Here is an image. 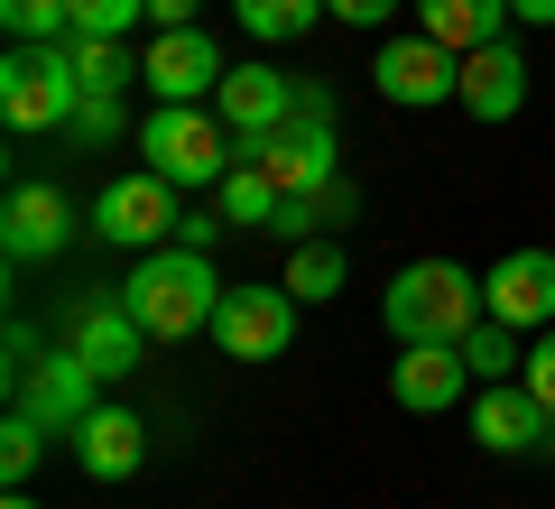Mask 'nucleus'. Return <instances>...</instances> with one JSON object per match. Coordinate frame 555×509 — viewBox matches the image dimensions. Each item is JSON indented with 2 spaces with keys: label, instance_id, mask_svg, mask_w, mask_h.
Listing matches in <instances>:
<instances>
[{
  "label": "nucleus",
  "instance_id": "12",
  "mask_svg": "<svg viewBox=\"0 0 555 509\" xmlns=\"http://www.w3.org/2000/svg\"><path fill=\"white\" fill-rule=\"evenodd\" d=\"M481 315L509 333H546L555 325V251H500V269L481 278Z\"/></svg>",
  "mask_w": 555,
  "mask_h": 509
},
{
  "label": "nucleus",
  "instance_id": "25",
  "mask_svg": "<svg viewBox=\"0 0 555 509\" xmlns=\"http://www.w3.org/2000/svg\"><path fill=\"white\" fill-rule=\"evenodd\" d=\"M65 56H75V75L93 84V93H120V84H130V47L120 38H65Z\"/></svg>",
  "mask_w": 555,
  "mask_h": 509
},
{
  "label": "nucleus",
  "instance_id": "1",
  "mask_svg": "<svg viewBox=\"0 0 555 509\" xmlns=\"http://www.w3.org/2000/svg\"><path fill=\"white\" fill-rule=\"evenodd\" d=\"M130 315L149 325V343H185V333H214V306H222V278H214V251H139L130 259Z\"/></svg>",
  "mask_w": 555,
  "mask_h": 509
},
{
  "label": "nucleus",
  "instance_id": "31",
  "mask_svg": "<svg viewBox=\"0 0 555 509\" xmlns=\"http://www.w3.org/2000/svg\"><path fill=\"white\" fill-rule=\"evenodd\" d=\"M222 232H232V222H222V204H195V214H177V241H185V251H214Z\"/></svg>",
  "mask_w": 555,
  "mask_h": 509
},
{
  "label": "nucleus",
  "instance_id": "28",
  "mask_svg": "<svg viewBox=\"0 0 555 509\" xmlns=\"http://www.w3.org/2000/svg\"><path fill=\"white\" fill-rule=\"evenodd\" d=\"M149 20V0H75V38H130Z\"/></svg>",
  "mask_w": 555,
  "mask_h": 509
},
{
  "label": "nucleus",
  "instance_id": "36",
  "mask_svg": "<svg viewBox=\"0 0 555 509\" xmlns=\"http://www.w3.org/2000/svg\"><path fill=\"white\" fill-rule=\"evenodd\" d=\"M10 509H38V500H28V491H10Z\"/></svg>",
  "mask_w": 555,
  "mask_h": 509
},
{
  "label": "nucleus",
  "instance_id": "21",
  "mask_svg": "<svg viewBox=\"0 0 555 509\" xmlns=\"http://www.w3.org/2000/svg\"><path fill=\"white\" fill-rule=\"evenodd\" d=\"M214 204H222V222H232V232H278V204H287V195H278L269 167H250V157H241L232 177L214 186Z\"/></svg>",
  "mask_w": 555,
  "mask_h": 509
},
{
  "label": "nucleus",
  "instance_id": "4",
  "mask_svg": "<svg viewBox=\"0 0 555 509\" xmlns=\"http://www.w3.org/2000/svg\"><path fill=\"white\" fill-rule=\"evenodd\" d=\"M139 149H149V167H158L167 186H222L241 167V139L222 130L214 102H158V112L139 120Z\"/></svg>",
  "mask_w": 555,
  "mask_h": 509
},
{
  "label": "nucleus",
  "instance_id": "19",
  "mask_svg": "<svg viewBox=\"0 0 555 509\" xmlns=\"http://www.w3.org/2000/svg\"><path fill=\"white\" fill-rule=\"evenodd\" d=\"M416 28L454 56H473V47L509 38V0H416Z\"/></svg>",
  "mask_w": 555,
  "mask_h": 509
},
{
  "label": "nucleus",
  "instance_id": "18",
  "mask_svg": "<svg viewBox=\"0 0 555 509\" xmlns=\"http://www.w3.org/2000/svg\"><path fill=\"white\" fill-rule=\"evenodd\" d=\"M463 112L473 120H509L518 102H528V56H518L509 38H491V47H473V56H463Z\"/></svg>",
  "mask_w": 555,
  "mask_h": 509
},
{
  "label": "nucleus",
  "instance_id": "16",
  "mask_svg": "<svg viewBox=\"0 0 555 509\" xmlns=\"http://www.w3.org/2000/svg\"><path fill=\"white\" fill-rule=\"evenodd\" d=\"M214 112H222V130H232V139H269L278 120L297 112V84L278 75V65H232L222 93H214Z\"/></svg>",
  "mask_w": 555,
  "mask_h": 509
},
{
  "label": "nucleus",
  "instance_id": "22",
  "mask_svg": "<svg viewBox=\"0 0 555 509\" xmlns=\"http://www.w3.org/2000/svg\"><path fill=\"white\" fill-rule=\"evenodd\" d=\"M232 20L250 28L259 47H297L306 28H315V20H334V10H324V0H232Z\"/></svg>",
  "mask_w": 555,
  "mask_h": 509
},
{
  "label": "nucleus",
  "instance_id": "35",
  "mask_svg": "<svg viewBox=\"0 0 555 509\" xmlns=\"http://www.w3.org/2000/svg\"><path fill=\"white\" fill-rule=\"evenodd\" d=\"M509 20L518 28H555V0H509Z\"/></svg>",
  "mask_w": 555,
  "mask_h": 509
},
{
  "label": "nucleus",
  "instance_id": "11",
  "mask_svg": "<svg viewBox=\"0 0 555 509\" xmlns=\"http://www.w3.org/2000/svg\"><path fill=\"white\" fill-rule=\"evenodd\" d=\"M473 445H491V454H555V408L528 390V380H481Z\"/></svg>",
  "mask_w": 555,
  "mask_h": 509
},
{
  "label": "nucleus",
  "instance_id": "15",
  "mask_svg": "<svg viewBox=\"0 0 555 509\" xmlns=\"http://www.w3.org/2000/svg\"><path fill=\"white\" fill-rule=\"evenodd\" d=\"M463 390H473V361H463V343H398L389 398H398L408 417H444V408H463Z\"/></svg>",
  "mask_w": 555,
  "mask_h": 509
},
{
  "label": "nucleus",
  "instance_id": "26",
  "mask_svg": "<svg viewBox=\"0 0 555 509\" xmlns=\"http://www.w3.org/2000/svg\"><path fill=\"white\" fill-rule=\"evenodd\" d=\"M463 361H473V380H509V371H518V333L481 315V325L463 333Z\"/></svg>",
  "mask_w": 555,
  "mask_h": 509
},
{
  "label": "nucleus",
  "instance_id": "9",
  "mask_svg": "<svg viewBox=\"0 0 555 509\" xmlns=\"http://www.w3.org/2000/svg\"><path fill=\"white\" fill-rule=\"evenodd\" d=\"M139 75H149V93H158V102H214L232 65H222L214 28L195 20V28H158V38H149V56H139Z\"/></svg>",
  "mask_w": 555,
  "mask_h": 509
},
{
  "label": "nucleus",
  "instance_id": "23",
  "mask_svg": "<svg viewBox=\"0 0 555 509\" xmlns=\"http://www.w3.org/2000/svg\"><path fill=\"white\" fill-rule=\"evenodd\" d=\"M343 269H352V259H343L334 232H324V241H297V259H287V296H297V306H324V296L343 288Z\"/></svg>",
  "mask_w": 555,
  "mask_h": 509
},
{
  "label": "nucleus",
  "instance_id": "3",
  "mask_svg": "<svg viewBox=\"0 0 555 509\" xmlns=\"http://www.w3.org/2000/svg\"><path fill=\"white\" fill-rule=\"evenodd\" d=\"M250 167H269L278 195H315V186L343 177V139H334V93L324 84H297V112L278 120L269 139H241Z\"/></svg>",
  "mask_w": 555,
  "mask_h": 509
},
{
  "label": "nucleus",
  "instance_id": "30",
  "mask_svg": "<svg viewBox=\"0 0 555 509\" xmlns=\"http://www.w3.org/2000/svg\"><path fill=\"white\" fill-rule=\"evenodd\" d=\"M38 361H47V343H38V325H28V315H10V371H0V380H10V390H20V380L38 371Z\"/></svg>",
  "mask_w": 555,
  "mask_h": 509
},
{
  "label": "nucleus",
  "instance_id": "27",
  "mask_svg": "<svg viewBox=\"0 0 555 509\" xmlns=\"http://www.w3.org/2000/svg\"><path fill=\"white\" fill-rule=\"evenodd\" d=\"M38 454H47V427H38L28 408H10V427H0V472H10V491H28Z\"/></svg>",
  "mask_w": 555,
  "mask_h": 509
},
{
  "label": "nucleus",
  "instance_id": "24",
  "mask_svg": "<svg viewBox=\"0 0 555 509\" xmlns=\"http://www.w3.org/2000/svg\"><path fill=\"white\" fill-rule=\"evenodd\" d=\"M0 28H10V47H56L75 38V0H0Z\"/></svg>",
  "mask_w": 555,
  "mask_h": 509
},
{
  "label": "nucleus",
  "instance_id": "17",
  "mask_svg": "<svg viewBox=\"0 0 555 509\" xmlns=\"http://www.w3.org/2000/svg\"><path fill=\"white\" fill-rule=\"evenodd\" d=\"M75 463L93 472V482H130V472L149 463V427H139L130 408H112V398H102V408L75 427Z\"/></svg>",
  "mask_w": 555,
  "mask_h": 509
},
{
  "label": "nucleus",
  "instance_id": "14",
  "mask_svg": "<svg viewBox=\"0 0 555 509\" xmlns=\"http://www.w3.org/2000/svg\"><path fill=\"white\" fill-rule=\"evenodd\" d=\"M65 343H75V353L102 371V390H112V380L139 371V353H149V325L130 315V296H83L75 325H65Z\"/></svg>",
  "mask_w": 555,
  "mask_h": 509
},
{
  "label": "nucleus",
  "instance_id": "7",
  "mask_svg": "<svg viewBox=\"0 0 555 509\" xmlns=\"http://www.w3.org/2000/svg\"><path fill=\"white\" fill-rule=\"evenodd\" d=\"M214 343L232 361H278L287 343H297V296H287V278H278V288H222Z\"/></svg>",
  "mask_w": 555,
  "mask_h": 509
},
{
  "label": "nucleus",
  "instance_id": "2",
  "mask_svg": "<svg viewBox=\"0 0 555 509\" xmlns=\"http://www.w3.org/2000/svg\"><path fill=\"white\" fill-rule=\"evenodd\" d=\"M379 325L398 343H463L481 325V278L454 269V259H408L389 278V296H379Z\"/></svg>",
  "mask_w": 555,
  "mask_h": 509
},
{
  "label": "nucleus",
  "instance_id": "33",
  "mask_svg": "<svg viewBox=\"0 0 555 509\" xmlns=\"http://www.w3.org/2000/svg\"><path fill=\"white\" fill-rule=\"evenodd\" d=\"M324 10H334L343 28H389V10H398V0H324Z\"/></svg>",
  "mask_w": 555,
  "mask_h": 509
},
{
  "label": "nucleus",
  "instance_id": "13",
  "mask_svg": "<svg viewBox=\"0 0 555 509\" xmlns=\"http://www.w3.org/2000/svg\"><path fill=\"white\" fill-rule=\"evenodd\" d=\"M65 241H75L65 186H10V204H0V251H10V269H38V259H56Z\"/></svg>",
  "mask_w": 555,
  "mask_h": 509
},
{
  "label": "nucleus",
  "instance_id": "10",
  "mask_svg": "<svg viewBox=\"0 0 555 509\" xmlns=\"http://www.w3.org/2000/svg\"><path fill=\"white\" fill-rule=\"evenodd\" d=\"M10 408H28V417L47 427V435H75L83 417L102 408V371H93V361L75 353V343H65V353H47L38 371H28L20 390H10Z\"/></svg>",
  "mask_w": 555,
  "mask_h": 509
},
{
  "label": "nucleus",
  "instance_id": "34",
  "mask_svg": "<svg viewBox=\"0 0 555 509\" xmlns=\"http://www.w3.org/2000/svg\"><path fill=\"white\" fill-rule=\"evenodd\" d=\"M204 0H149V28H195Z\"/></svg>",
  "mask_w": 555,
  "mask_h": 509
},
{
  "label": "nucleus",
  "instance_id": "20",
  "mask_svg": "<svg viewBox=\"0 0 555 509\" xmlns=\"http://www.w3.org/2000/svg\"><path fill=\"white\" fill-rule=\"evenodd\" d=\"M352 214H361V186L334 177V186H315V195H287V204H278V241H324V232H343Z\"/></svg>",
  "mask_w": 555,
  "mask_h": 509
},
{
  "label": "nucleus",
  "instance_id": "5",
  "mask_svg": "<svg viewBox=\"0 0 555 509\" xmlns=\"http://www.w3.org/2000/svg\"><path fill=\"white\" fill-rule=\"evenodd\" d=\"M75 102H83V75H75V56H65V38L56 47H10V56H0V120H10L20 139L65 130Z\"/></svg>",
  "mask_w": 555,
  "mask_h": 509
},
{
  "label": "nucleus",
  "instance_id": "29",
  "mask_svg": "<svg viewBox=\"0 0 555 509\" xmlns=\"http://www.w3.org/2000/svg\"><path fill=\"white\" fill-rule=\"evenodd\" d=\"M65 130H75V139H120V93H93V84H83V102H75Z\"/></svg>",
  "mask_w": 555,
  "mask_h": 509
},
{
  "label": "nucleus",
  "instance_id": "6",
  "mask_svg": "<svg viewBox=\"0 0 555 509\" xmlns=\"http://www.w3.org/2000/svg\"><path fill=\"white\" fill-rule=\"evenodd\" d=\"M371 84H379V102H398V112H436V102L463 93V56L416 28V38H389L371 56Z\"/></svg>",
  "mask_w": 555,
  "mask_h": 509
},
{
  "label": "nucleus",
  "instance_id": "8",
  "mask_svg": "<svg viewBox=\"0 0 555 509\" xmlns=\"http://www.w3.org/2000/svg\"><path fill=\"white\" fill-rule=\"evenodd\" d=\"M93 232L112 241V251H158L167 232H177V186L158 177V167H139V177H112L93 204Z\"/></svg>",
  "mask_w": 555,
  "mask_h": 509
},
{
  "label": "nucleus",
  "instance_id": "32",
  "mask_svg": "<svg viewBox=\"0 0 555 509\" xmlns=\"http://www.w3.org/2000/svg\"><path fill=\"white\" fill-rule=\"evenodd\" d=\"M518 380H528V390H537V398H546V408H555V325L537 333V353L518 361Z\"/></svg>",
  "mask_w": 555,
  "mask_h": 509
}]
</instances>
